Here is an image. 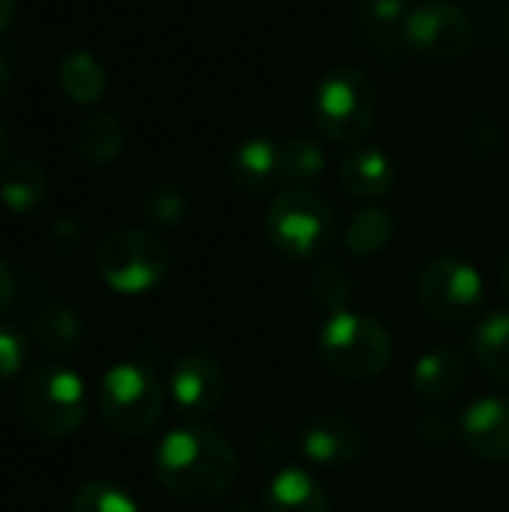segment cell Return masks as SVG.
<instances>
[{"label":"cell","instance_id":"32","mask_svg":"<svg viewBox=\"0 0 509 512\" xmlns=\"http://www.w3.org/2000/svg\"><path fill=\"white\" fill-rule=\"evenodd\" d=\"M9 78H12L9 63H6V57L0 54V102H3V96H6V90H9Z\"/></svg>","mask_w":509,"mask_h":512},{"label":"cell","instance_id":"19","mask_svg":"<svg viewBox=\"0 0 509 512\" xmlns=\"http://www.w3.org/2000/svg\"><path fill=\"white\" fill-rule=\"evenodd\" d=\"M471 351L477 366L489 378L509 384V312H492L477 324L471 336Z\"/></svg>","mask_w":509,"mask_h":512},{"label":"cell","instance_id":"33","mask_svg":"<svg viewBox=\"0 0 509 512\" xmlns=\"http://www.w3.org/2000/svg\"><path fill=\"white\" fill-rule=\"evenodd\" d=\"M6 153H9V138H6V129L0 126V168L6 165Z\"/></svg>","mask_w":509,"mask_h":512},{"label":"cell","instance_id":"9","mask_svg":"<svg viewBox=\"0 0 509 512\" xmlns=\"http://www.w3.org/2000/svg\"><path fill=\"white\" fill-rule=\"evenodd\" d=\"M474 36L477 30H474L471 15L462 6L447 3V0H429V3L414 6L402 24L405 45L414 54L426 60H438V63H450L468 54L474 45Z\"/></svg>","mask_w":509,"mask_h":512},{"label":"cell","instance_id":"11","mask_svg":"<svg viewBox=\"0 0 509 512\" xmlns=\"http://www.w3.org/2000/svg\"><path fill=\"white\" fill-rule=\"evenodd\" d=\"M459 444L480 462L507 465L509 462V399L483 396L474 399L459 417Z\"/></svg>","mask_w":509,"mask_h":512},{"label":"cell","instance_id":"15","mask_svg":"<svg viewBox=\"0 0 509 512\" xmlns=\"http://www.w3.org/2000/svg\"><path fill=\"white\" fill-rule=\"evenodd\" d=\"M414 393L423 402H450L465 387V360L456 348H429L411 375Z\"/></svg>","mask_w":509,"mask_h":512},{"label":"cell","instance_id":"7","mask_svg":"<svg viewBox=\"0 0 509 512\" xmlns=\"http://www.w3.org/2000/svg\"><path fill=\"white\" fill-rule=\"evenodd\" d=\"M96 405L102 423L126 438L150 435L165 411V393L159 378L141 363H114L105 369Z\"/></svg>","mask_w":509,"mask_h":512},{"label":"cell","instance_id":"2","mask_svg":"<svg viewBox=\"0 0 509 512\" xmlns=\"http://www.w3.org/2000/svg\"><path fill=\"white\" fill-rule=\"evenodd\" d=\"M264 231L270 246L288 261H315L336 240V216L324 195L309 186L282 189L267 210Z\"/></svg>","mask_w":509,"mask_h":512},{"label":"cell","instance_id":"14","mask_svg":"<svg viewBox=\"0 0 509 512\" xmlns=\"http://www.w3.org/2000/svg\"><path fill=\"white\" fill-rule=\"evenodd\" d=\"M261 507L264 512H330V498L309 471L282 468L267 480Z\"/></svg>","mask_w":509,"mask_h":512},{"label":"cell","instance_id":"16","mask_svg":"<svg viewBox=\"0 0 509 512\" xmlns=\"http://www.w3.org/2000/svg\"><path fill=\"white\" fill-rule=\"evenodd\" d=\"M231 177L240 189L261 195L282 183V150L270 138H246L231 156Z\"/></svg>","mask_w":509,"mask_h":512},{"label":"cell","instance_id":"27","mask_svg":"<svg viewBox=\"0 0 509 512\" xmlns=\"http://www.w3.org/2000/svg\"><path fill=\"white\" fill-rule=\"evenodd\" d=\"M27 360V342L18 330H6L0 327V387H6Z\"/></svg>","mask_w":509,"mask_h":512},{"label":"cell","instance_id":"35","mask_svg":"<svg viewBox=\"0 0 509 512\" xmlns=\"http://www.w3.org/2000/svg\"><path fill=\"white\" fill-rule=\"evenodd\" d=\"M504 33H507V39H509V12L504 15Z\"/></svg>","mask_w":509,"mask_h":512},{"label":"cell","instance_id":"23","mask_svg":"<svg viewBox=\"0 0 509 512\" xmlns=\"http://www.w3.org/2000/svg\"><path fill=\"white\" fill-rule=\"evenodd\" d=\"M282 150V183L288 186H309L327 168L324 147L312 138H291L279 144Z\"/></svg>","mask_w":509,"mask_h":512},{"label":"cell","instance_id":"28","mask_svg":"<svg viewBox=\"0 0 509 512\" xmlns=\"http://www.w3.org/2000/svg\"><path fill=\"white\" fill-rule=\"evenodd\" d=\"M360 12L366 15V21L372 27H381V30H393L405 24L408 18V0H360Z\"/></svg>","mask_w":509,"mask_h":512},{"label":"cell","instance_id":"31","mask_svg":"<svg viewBox=\"0 0 509 512\" xmlns=\"http://www.w3.org/2000/svg\"><path fill=\"white\" fill-rule=\"evenodd\" d=\"M15 12H18V0H0V33L9 30V24L15 21Z\"/></svg>","mask_w":509,"mask_h":512},{"label":"cell","instance_id":"24","mask_svg":"<svg viewBox=\"0 0 509 512\" xmlns=\"http://www.w3.org/2000/svg\"><path fill=\"white\" fill-rule=\"evenodd\" d=\"M69 512H141V507L126 489L99 480V483H84L75 492Z\"/></svg>","mask_w":509,"mask_h":512},{"label":"cell","instance_id":"8","mask_svg":"<svg viewBox=\"0 0 509 512\" xmlns=\"http://www.w3.org/2000/svg\"><path fill=\"white\" fill-rule=\"evenodd\" d=\"M486 285L480 270L465 258H435L423 267L417 282V300L429 318L453 327L474 318L483 306Z\"/></svg>","mask_w":509,"mask_h":512},{"label":"cell","instance_id":"4","mask_svg":"<svg viewBox=\"0 0 509 512\" xmlns=\"http://www.w3.org/2000/svg\"><path fill=\"white\" fill-rule=\"evenodd\" d=\"M18 417L27 432L45 441L75 435L87 417L84 381L66 366H42L18 390Z\"/></svg>","mask_w":509,"mask_h":512},{"label":"cell","instance_id":"36","mask_svg":"<svg viewBox=\"0 0 509 512\" xmlns=\"http://www.w3.org/2000/svg\"><path fill=\"white\" fill-rule=\"evenodd\" d=\"M228 512H249V510H228Z\"/></svg>","mask_w":509,"mask_h":512},{"label":"cell","instance_id":"12","mask_svg":"<svg viewBox=\"0 0 509 512\" xmlns=\"http://www.w3.org/2000/svg\"><path fill=\"white\" fill-rule=\"evenodd\" d=\"M363 447H366V438L360 426L336 414L312 420L300 435L303 459L315 468H330V471L354 465L363 456Z\"/></svg>","mask_w":509,"mask_h":512},{"label":"cell","instance_id":"34","mask_svg":"<svg viewBox=\"0 0 509 512\" xmlns=\"http://www.w3.org/2000/svg\"><path fill=\"white\" fill-rule=\"evenodd\" d=\"M504 288H507V294H509V255H507V261H504Z\"/></svg>","mask_w":509,"mask_h":512},{"label":"cell","instance_id":"22","mask_svg":"<svg viewBox=\"0 0 509 512\" xmlns=\"http://www.w3.org/2000/svg\"><path fill=\"white\" fill-rule=\"evenodd\" d=\"M123 150V126L114 114H90L78 129V153L93 165H111Z\"/></svg>","mask_w":509,"mask_h":512},{"label":"cell","instance_id":"17","mask_svg":"<svg viewBox=\"0 0 509 512\" xmlns=\"http://www.w3.org/2000/svg\"><path fill=\"white\" fill-rule=\"evenodd\" d=\"M45 195H48V174L39 162L18 159V162L6 165V171L0 177V204L9 213L27 216L36 207H42Z\"/></svg>","mask_w":509,"mask_h":512},{"label":"cell","instance_id":"3","mask_svg":"<svg viewBox=\"0 0 509 512\" xmlns=\"http://www.w3.org/2000/svg\"><path fill=\"white\" fill-rule=\"evenodd\" d=\"M318 354L333 375L345 381H372L390 366L393 339L378 318L342 309L324 321Z\"/></svg>","mask_w":509,"mask_h":512},{"label":"cell","instance_id":"10","mask_svg":"<svg viewBox=\"0 0 509 512\" xmlns=\"http://www.w3.org/2000/svg\"><path fill=\"white\" fill-rule=\"evenodd\" d=\"M225 387L228 384H225L222 363L216 357L198 354V351L180 357L171 369V378H168L171 402L186 420L210 417L222 405Z\"/></svg>","mask_w":509,"mask_h":512},{"label":"cell","instance_id":"6","mask_svg":"<svg viewBox=\"0 0 509 512\" xmlns=\"http://www.w3.org/2000/svg\"><path fill=\"white\" fill-rule=\"evenodd\" d=\"M96 276L123 297L153 291L171 270L168 243L144 228H117L96 249Z\"/></svg>","mask_w":509,"mask_h":512},{"label":"cell","instance_id":"1","mask_svg":"<svg viewBox=\"0 0 509 512\" xmlns=\"http://www.w3.org/2000/svg\"><path fill=\"white\" fill-rule=\"evenodd\" d=\"M153 477L171 498L183 504H216L234 489L240 462L219 432L186 423L171 429L156 444Z\"/></svg>","mask_w":509,"mask_h":512},{"label":"cell","instance_id":"5","mask_svg":"<svg viewBox=\"0 0 509 512\" xmlns=\"http://www.w3.org/2000/svg\"><path fill=\"white\" fill-rule=\"evenodd\" d=\"M312 114L327 138L342 144H363L378 117V93L372 78L351 63L327 69L315 87Z\"/></svg>","mask_w":509,"mask_h":512},{"label":"cell","instance_id":"13","mask_svg":"<svg viewBox=\"0 0 509 512\" xmlns=\"http://www.w3.org/2000/svg\"><path fill=\"white\" fill-rule=\"evenodd\" d=\"M339 180H342L348 195L363 198V201H378V198L393 192L396 168H393V159L384 150L363 141V144H354L345 153V159L339 165Z\"/></svg>","mask_w":509,"mask_h":512},{"label":"cell","instance_id":"21","mask_svg":"<svg viewBox=\"0 0 509 512\" xmlns=\"http://www.w3.org/2000/svg\"><path fill=\"white\" fill-rule=\"evenodd\" d=\"M396 234V219L387 207H363L351 216L348 228H345V246L354 255H378L381 249H387V243Z\"/></svg>","mask_w":509,"mask_h":512},{"label":"cell","instance_id":"29","mask_svg":"<svg viewBox=\"0 0 509 512\" xmlns=\"http://www.w3.org/2000/svg\"><path fill=\"white\" fill-rule=\"evenodd\" d=\"M12 297H15V276H12V267L0 258V318L12 306Z\"/></svg>","mask_w":509,"mask_h":512},{"label":"cell","instance_id":"18","mask_svg":"<svg viewBox=\"0 0 509 512\" xmlns=\"http://www.w3.org/2000/svg\"><path fill=\"white\" fill-rule=\"evenodd\" d=\"M57 84L63 96L75 105H93L105 96V69L90 51H69L57 66Z\"/></svg>","mask_w":509,"mask_h":512},{"label":"cell","instance_id":"25","mask_svg":"<svg viewBox=\"0 0 509 512\" xmlns=\"http://www.w3.org/2000/svg\"><path fill=\"white\" fill-rule=\"evenodd\" d=\"M351 291H354L351 276H348V270H342V267H321V270L312 276V300H315L321 309H330V315L348 309Z\"/></svg>","mask_w":509,"mask_h":512},{"label":"cell","instance_id":"30","mask_svg":"<svg viewBox=\"0 0 509 512\" xmlns=\"http://www.w3.org/2000/svg\"><path fill=\"white\" fill-rule=\"evenodd\" d=\"M432 423V417H426L423 423H420V435H426V426ZM426 444H441V441H447V426H444V420L441 417H435V432L429 435V438H423Z\"/></svg>","mask_w":509,"mask_h":512},{"label":"cell","instance_id":"26","mask_svg":"<svg viewBox=\"0 0 509 512\" xmlns=\"http://www.w3.org/2000/svg\"><path fill=\"white\" fill-rule=\"evenodd\" d=\"M150 222L162 225V228H171L177 225L183 216H186V195L180 186H156L150 195H147V204H144Z\"/></svg>","mask_w":509,"mask_h":512},{"label":"cell","instance_id":"20","mask_svg":"<svg viewBox=\"0 0 509 512\" xmlns=\"http://www.w3.org/2000/svg\"><path fill=\"white\" fill-rule=\"evenodd\" d=\"M33 336L51 354H72L81 345L84 327H81V318H78V312L72 306L51 300V303H45L36 312V318H33Z\"/></svg>","mask_w":509,"mask_h":512}]
</instances>
